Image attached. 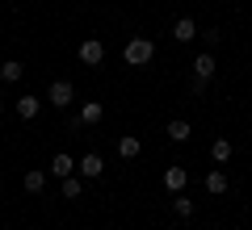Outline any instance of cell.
Listing matches in <instances>:
<instances>
[{"label":"cell","instance_id":"obj_1","mask_svg":"<svg viewBox=\"0 0 252 230\" xmlns=\"http://www.w3.org/2000/svg\"><path fill=\"white\" fill-rule=\"evenodd\" d=\"M122 59H126V67H147V63L156 59V42L152 38H130L126 51H122Z\"/></svg>","mask_w":252,"mask_h":230},{"label":"cell","instance_id":"obj_2","mask_svg":"<svg viewBox=\"0 0 252 230\" xmlns=\"http://www.w3.org/2000/svg\"><path fill=\"white\" fill-rule=\"evenodd\" d=\"M46 101H51L55 109H67L76 101V88H72V80H55L51 88H46Z\"/></svg>","mask_w":252,"mask_h":230},{"label":"cell","instance_id":"obj_3","mask_svg":"<svg viewBox=\"0 0 252 230\" xmlns=\"http://www.w3.org/2000/svg\"><path fill=\"white\" fill-rule=\"evenodd\" d=\"M193 80H202V84L215 80V54H210V51H202L198 59H193Z\"/></svg>","mask_w":252,"mask_h":230},{"label":"cell","instance_id":"obj_4","mask_svg":"<svg viewBox=\"0 0 252 230\" xmlns=\"http://www.w3.org/2000/svg\"><path fill=\"white\" fill-rule=\"evenodd\" d=\"M76 168H80V163H76L72 155H67V151H59V155H55V159H51V176H59V180L76 176Z\"/></svg>","mask_w":252,"mask_h":230},{"label":"cell","instance_id":"obj_5","mask_svg":"<svg viewBox=\"0 0 252 230\" xmlns=\"http://www.w3.org/2000/svg\"><path fill=\"white\" fill-rule=\"evenodd\" d=\"M76 172H80L84 180H97L101 172H105V159H101L97 151H89V155H84V159H80V168H76Z\"/></svg>","mask_w":252,"mask_h":230},{"label":"cell","instance_id":"obj_6","mask_svg":"<svg viewBox=\"0 0 252 230\" xmlns=\"http://www.w3.org/2000/svg\"><path fill=\"white\" fill-rule=\"evenodd\" d=\"M101 59H105V46H101L97 38H84V42H80V63H89V67H97Z\"/></svg>","mask_w":252,"mask_h":230},{"label":"cell","instance_id":"obj_7","mask_svg":"<svg viewBox=\"0 0 252 230\" xmlns=\"http://www.w3.org/2000/svg\"><path fill=\"white\" fill-rule=\"evenodd\" d=\"M97 122H101V105H97V101H89V105L72 117V130H80V126H97Z\"/></svg>","mask_w":252,"mask_h":230},{"label":"cell","instance_id":"obj_8","mask_svg":"<svg viewBox=\"0 0 252 230\" xmlns=\"http://www.w3.org/2000/svg\"><path fill=\"white\" fill-rule=\"evenodd\" d=\"M185 184H189V172L185 168H168V172H164V188H168V193H185Z\"/></svg>","mask_w":252,"mask_h":230},{"label":"cell","instance_id":"obj_9","mask_svg":"<svg viewBox=\"0 0 252 230\" xmlns=\"http://www.w3.org/2000/svg\"><path fill=\"white\" fill-rule=\"evenodd\" d=\"M38 109H42V101H38L34 92H26V97H17V117H21V122H30V117H38Z\"/></svg>","mask_w":252,"mask_h":230},{"label":"cell","instance_id":"obj_10","mask_svg":"<svg viewBox=\"0 0 252 230\" xmlns=\"http://www.w3.org/2000/svg\"><path fill=\"white\" fill-rule=\"evenodd\" d=\"M206 193H210V197H223V193H227V172H223V168H210V172H206Z\"/></svg>","mask_w":252,"mask_h":230},{"label":"cell","instance_id":"obj_11","mask_svg":"<svg viewBox=\"0 0 252 230\" xmlns=\"http://www.w3.org/2000/svg\"><path fill=\"white\" fill-rule=\"evenodd\" d=\"M172 38H177V42H193V38H198V26H193V17H177V26H172Z\"/></svg>","mask_w":252,"mask_h":230},{"label":"cell","instance_id":"obj_12","mask_svg":"<svg viewBox=\"0 0 252 230\" xmlns=\"http://www.w3.org/2000/svg\"><path fill=\"white\" fill-rule=\"evenodd\" d=\"M168 138L172 142H189V138H193V126H189L185 117H172V122H168Z\"/></svg>","mask_w":252,"mask_h":230},{"label":"cell","instance_id":"obj_13","mask_svg":"<svg viewBox=\"0 0 252 230\" xmlns=\"http://www.w3.org/2000/svg\"><path fill=\"white\" fill-rule=\"evenodd\" d=\"M210 159L223 168V163L231 159V138H215V142H210Z\"/></svg>","mask_w":252,"mask_h":230},{"label":"cell","instance_id":"obj_14","mask_svg":"<svg viewBox=\"0 0 252 230\" xmlns=\"http://www.w3.org/2000/svg\"><path fill=\"white\" fill-rule=\"evenodd\" d=\"M21 76H26V67H21L17 59H9V63H0V80H4V84H17Z\"/></svg>","mask_w":252,"mask_h":230},{"label":"cell","instance_id":"obj_15","mask_svg":"<svg viewBox=\"0 0 252 230\" xmlns=\"http://www.w3.org/2000/svg\"><path fill=\"white\" fill-rule=\"evenodd\" d=\"M139 151H143V142H139V138H135V134H126V138H122V142H118V155H122V159H135Z\"/></svg>","mask_w":252,"mask_h":230},{"label":"cell","instance_id":"obj_16","mask_svg":"<svg viewBox=\"0 0 252 230\" xmlns=\"http://www.w3.org/2000/svg\"><path fill=\"white\" fill-rule=\"evenodd\" d=\"M172 209H177V218H193V201L185 193H172Z\"/></svg>","mask_w":252,"mask_h":230},{"label":"cell","instance_id":"obj_17","mask_svg":"<svg viewBox=\"0 0 252 230\" xmlns=\"http://www.w3.org/2000/svg\"><path fill=\"white\" fill-rule=\"evenodd\" d=\"M21 184H26V193H42V188H46V176H42V172H26V180H21Z\"/></svg>","mask_w":252,"mask_h":230},{"label":"cell","instance_id":"obj_18","mask_svg":"<svg viewBox=\"0 0 252 230\" xmlns=\"http://www.w3.org/2000/svg\"><path fill=\"white\" fill-rule=\"evenodd\" d=\"M80 193H84L80 176H67V180H63V197H67V201H80Z\"/></svg>","mask_w":252,"mask_h":230},{"label":"cell","instance_id":"obj_19","mask_svg":"<svg viewBox=\"0 0 252 230\" xmlns=\"http://www.w3.org/2000/svg\"><path fill=\"white\" fill-rule=\"evenodd\" d=\"M0 113H4V101H0Z\"/></svg>","mask_w":252,"mask_h":230}]
</instances>
